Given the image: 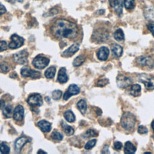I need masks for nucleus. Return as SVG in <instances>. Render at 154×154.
I'll return each instance as SVG.
<instances>
[{
  "label": "nucleus",
  "mask_w": 154,
  "mask_h": 154,
  "mask_svg": "<svg viewBox=\"0 0 154 154\" xmlns=\"http://www.w3.org/2000/svg\"><path fill=\"white\" fill-rule=\"evenodd\" d=\"M52 32L58 38H73L77 36L78 29L76 25L71 21L58 19L53 25Z\"/></svg>",
  "instance_id": "obj_1"
},
{
  "label": "nucleus",
  "mask_w": 154,
  "mask_h": 154,
  "mask_svg": "<svg viewBox=\"0 0 154 154\" xmlns=\"http://www.w3.org/2000/svg\"><path fill=\"white\" fill-rule=\"evenodd\" d=\"M120 123L125 129L131 130L135 125V118L132 113L125 112L122 116Z\"/></svg>",
  "instance_id": "obj_2"
},
{
  "label": "nucleus",
  "mask_w": 154,
  "mask_h": 154,
  "mask_svg": "<svg viewBox=\"0 0 154 154\" xmlns=\"http://www.w3.org/2000/svg\"><path fill=\"white\" fill-rule=\"evenodd\" d=\"M138 80L143 83L147 90L154 89V76L147 74H141L138 77Z\"/></svg>",
  "instance_id": "obj_3"
},
{
  "label": "nucleus",
  "mask_w": 154,
  "mask_h": 154,
  "mask_svg": "<svg viewBox=\"0 0 154 154\" xmlns=\"http://www.w3.org/2000/svg\"><path fill=\"white\" fill-rule=\"evenodd\" d=\"M49 63V59L42 55H38L32 61L34 66L38 69H43L46 67Z\"/></svg>",
  "instance_id": "obj_4"
},
{
  "label": "nucleus",
  "mask_w": 154,
  "mask_h": 154,
  "mask_svg": "<svg viewBox=\"0 0 154 154\" xmlns=\"http://www.w3.org/2000/svg\"><path fill=\"white\" fill-rule=\"evenodd\" d=\"M11 42L9 43V48L11 49H17L21 47L24 42V40L22 37L17 34H13L11 37Z\"/></svg>",
  "instance_id": "obj_5"
},
{
  "label": "nucleus",
  "mask_w": 154,
  "mask_h": 154,
  "mask_svg": "<svg viewBox=\"0 0 154 154\" xmlns=\"http://www.w3.org/2000/svg\"><path fill=\"white\" fill-rule=\"evenodd\" d=\"M132 83V80L129 77L123 75H119L117 77V84L120 88H126L131 85Z\"/></svg>",
  "instance_id": "obj_6"
},
{
  "label": "nucleus",
  "mask_w": 154,
  "mask_h": 154,
  "mask_svg": "<svg viewBox=\"0 0 154 154\" xmlns=\"http://www.w3.org/2000/svg\"><path fill=\"white\" fill-rule=\"evenodd\" d=\"M28 103L31 106H40L43 104V100L41 95L38 93H35L30 95L27 99Z\"/></svg>",
  "instance_id": "obj_7"
},
{
  "label": "nucleus",
  "mask_w": 154,
  "mask_h": 154,
  "mask_svg": "<svg viewBox=\"0 0 154 154\" xmlns=\"http://www.w3.org/2000/svg\"><path fill=\"white\" fill-rule=\"evenodd\" d=\"M109 3L116 14L120 16L123 11V0H109Z\"/></svg>",
  "instance_id": "obj_8"
},
{
  "label": "nucleus",
  "mask_w": 154,
  "mask_h": 154,
  "mask_svg": "<svg viewBox=\"0 0 154 154\" xmlns=\"http://www.w3.org/2000/svg\"><path fill=\"white\" fill-rule=\"evenodd\" d=\"M20 72H21V75L23 77L29 76L33 79H37V78H39L41 76V74L39 72L30 69L28 67H23L21 69Z\"/></svg>",
  "instance_id": "obj_9"
},
{
  "label": "nucleus",
  "mask_w": 154,
  "mask_h": 154,
  "mask_svg": "<svg viewBox=\"0 0 154 154\" xmlns=\"http://www.w3.org/2000/svg\"><path fill=\"white\" fill-rule=\"evenodd\" d=\"M28 55V52L25 50H23L14 54L13 56V59L16 63L19 64H23L27 61Z\"/></svg>",
  "instance_id": "obj_10"
},
{
  "label": "nucleus",
  "mask_w": 154,
  "mask_h": 154,
  "mask_svg": "<svg viewBox=\"0 0 154 154\" xmlns=\"http://www.w3.org/2000/svg\"><path fill=\"white\" fill-rule=\"evenodd\" d=\"M79 92L80 89L76 84H71L69 85L67 91L65 92L63 96V99L65 100H67L69 97H71V96L78 94V93H79Z\"/></svg>",
  "instance_id": "obj_11"
},
{
  "label": "nucleus",
  "mask_w": 154,
  "mask_h": 154,
  "mask_svg": "<svg viewBox=\"0 0 154 154\" xmlns=\"http://www.w3.org/2000/svg\"><path fill=\"white\" fill-rule=\"evenodd\" d=\"M30 140L28 137L25 136H22L19 138H17L14 143V149L15 151L17 152H19L23 146L27 143L28 142H29Z\"/></svg>",
  "instance_id": "obj_12"
},
{
  "label": "nucleus",
  "mask_w": 154,
  "mask_h": 154,
  "mask_svg": "<svg viewBox=\"0 0 154 154\" xmlns=\"http://www.w3.org/2000/svg\"><path fill=\"white\" fill-rule=\"evenodd\" d=\"M24 108L22 105H19L17 106L13 112V119L16 120L21 121L23 118Z\"/></svg>",
  "instance_id": "obj_13"
},
{
  "label": "nucleus",
  "mask_w": 154,
  "mask_h": 154,
  "mask_svg": "<svg viewBox=\"0 0 154 154\" xmlns=\"http://www.w3.org/2000/svg\"><path fill=\"white\" fill-rule=\"evenodd\" d=\"M109 53V51L108 48H107L106 47L103 46L99 49L97 53V57L99 60L101 61H105L108 58Z\"/></svg>",
  "instance_id": "obj_14"
},
{
  "label": "nucleus",
  "mask_w": 154,
  "mask_h": 154,
  "mask_svg": "<svg viewBox=\"0 0 154 154\" xmlns=\"http://www.w3.org/2000/svg\"><path fill=\"white\" fill-rule=\"evenodd\" d=\"M79 49V44H73L70 47H69L67 49L65 50L63 53V55L66 57H69L72 56L75 52H76Z\"/></svg>",
  "instance_id": "obj_15"
},
{
  "label": "nucleus",
  "mask_w": 154,
  "mask_h": 154,
  "mask_svg": "<svg viewBox=\"0 0 154 154\" xmlns=\"http://www.w3.org/2000/svg\"><path fill=\"white\" fill-rule=\"evenodd\" d=\"M37 125L38 127H39V128L44 132H48L51 131V124L46 120H40L37 123Z\"/></svg>",
  "instance_id": "obj_16"
},
{
  "label": "nucleus",
  "mask_w": 154,
  "mask_h": 154,
  "mask_svg": "<svg viewBox=\"0 0 154 154\" xmlns=\"http://www.w3.org/2000/svg\"><path fill=\"white\" fill-rule=\"evenodd\" d=\"M58 81L60 83H66L68 80V76L66 73V69L65 67H61L58 72Z\"/></svg>",
  "instance_id": "obj_17"
},
{
  "label": "nucleus",
  "mask_w": 154,
  "mask_h": 154,
  "mask_svg": "<svg viewBox=\"0 0 154 154\" xmlns=\"http://www.w3.org/2000/svg\"><path fill=\"white\" fill-rule=\"evenodd\" d=\"M111 51L115 57L119 58L123 54V48L119 45L114 44L111 46Z\"/></svg>",
  "instance_id": "obj_18"
},
{
  "label": "nucleus",
  "mask_w": 154,
  "mask_h": 154,
  "mask_svg": "<svg viewBox=\"0 0 154 154\" xmlns=\"http://www.w3.org/2000/svg\"><path fill=\"white\" fill-rule=\"evenodd\" d=\"M137 63L138 64H139L140 66H150V64H153V61L152 60V59L147 58V57H138L137 59Z\"/></svg>",
  "instance_id": "obj_19"
},
{
  "label": "nucleus",
  "mask_w": 154,
  "mask_h": 154,
  "mask_svg": "<svg viewBox=\"0 0 154 154\" xmlns=\"http://www.w3.org/2000/svg\"><path fill=\"white\" fill-rule=\"evenodd\" d=\"M61 126H62V128H63L64 133L67 135L69 136V135H72L74 134L73 128L72 126L66 124L65 122H61Z\"/></svg>",
  "instance_id": "obj_20"
},
{
  "label": "nucleus",
  "mask_w": 154,
  "mask_h": 154,
  "mask_svg": "<svg viewBox=\"0 0 154 154\" xmlns=\"http://www.w3.org/2000/svg\"><path fill=\"white\" fill-rule=\"evenodd\" d=\"M140 92H141V86L138 84H134L132 85L129 90L130 94L135 97L138 96L140 94Z\"/></svg>",
  "instance_id": "obj_21"
},
{
  "label": "nucleus",
  "mask_w": 154,
  "mask_h": 154,
  "mask_svg": "<svg viewBox=\"0 0 154 154\" xmlns=\"http://www.w3.org/2000/svg\"><path fill=\"white\" fill-rule=\"evenodd\" d=\"M136 151V147L130 141H127L125 145L124 152L125 153H134Z\"/></svg>",
  "instance_id": "obj_22"
},
{
  "label": "nucleus",
  "mask_w": 154,
  "mask_h": 154,
  "mask_svg": "<svg viewBox=\"0 0 154 154\" xmlns=\"http://www.w3.org/2000/svg\"><path fill=\"white\" fill-rule=\"evenodd\" d=\"M114 37L115 40L118 42H121L122 40H124L125 35L123 30L120 28L117 29L114 33Z\"/></svg>",
  "instance_id": "obj_23"
},
{
  "label": "nucleus",
  "mask_w": 154,
  "mask_h": 154,
  "mask_svg": "<svg viewBox=\"0 0 154 154\" xmlns=\"http://www.w3.org/2000/svg\"><path fill=\"white\" fill-rule=\"evenodd\" d=\"M77 107L82 114H84L86 112L87 106L86 102L83 99L80 100L77 103Z\"/></svg>",
  "instance_id": "obj_24"
},
{
  "label": "nucleus",
  "mask_w": 154,
  "mask_h": 154,
  "mask_svg": "<svg viewBox=\"0 0 154 154\" xmlns=\"http://www.w3.org/2000/svg\"><path fill=\"white\" fill-rule=\"evenodd\" d=\"M56 72V68L54 66H51L46 69L45 72V75L47 78L52 79L54 77Z\"/></svg>",
  "instance_id": "obj_25"
},
{
  "label": "nucleus",
  "mask_w": 154,
  "mask_h": 154,
  "mask_svg": "<svg viewBox=\"0 0 154 154\" xmlns=\"http://www.w3.org/2000/svg\"><path fill=\"white\" fill-rule=\"evenodd\" d=\"M64 117L65 118V119L70 123L73 122L75 120V117L74 114L73 113V112L71 110H67L66 111L64 114Z\"/></svg>",
  "instance_id": "obj_26"
},
{
  "label": "nucleus",
  "mask_w": 154,
  "mask_h": 154,
  "mask_svg": "<svg viewBox=\"0 0 154 154\" xmlns=\"http://www.w3.org/2000/svg\"><path fill=\"white\" fill-rule=\"evenodd\" d=\"M144 16L147 20L154 22V9L153 8L146 9L144 12Z\"/></svg>",
  "instance_id": "obj_27"
},
{
  "label": "nucleus",
  "mask_w": 154,
  "mask_h": 154,
  "mask_svg": "<svg viewBox=\"0 0 154 154\" xmlns=\"http://www.w3.org/2000/svg\"><path fill=\"white\" fill-rule=\"evenodd\" d=\"M13 112V106L11 105H7L4 107L2 113L4 116L7 118H10L12 116Z\"/></svg>",
  "instance_id": "obj_28"
},
{
  "label": "nucleus",
  "mask_w": 154,
  "mask_h": 154,
  "mask_svg": "<svg viewBox=\"0 0 154 154\" xmlns=\"http://www.w3.org/2000/svg\"><path fill=\"white\" fill-rule=\"evenodd\" d=\"M85 60V57L84 55H79L77 57H76L75 58V60H73V65L74 66H76V67L79 66H81L84 62Z\"/></svg>",
  "instance_id": "obj_29"
},
{
  "label": "nucleus",
  "mask_w": 154,
  "mask_h": 154,
  "mask_svg": "<svg viewBox=\"0 0 154 154\" xmlns=\"http://www.w3.org/2000/svg\"><path fill=\"white\" fill-rule=\"evenodd\" d=\"M97 135V133L93 129H88L87 130L83 135V137L85 138L96 137Z\"/></svg>",
  "instance_id": "obj_30"
},
{
  "label": "nucleus",
  "mask_w": 154,
  "mask_h": 154,
  "mask_svg": "<svg viewBox=\"0 0 154 154\" xmlns=\"http://www.w3.org/2000/svg\"><path fill=\"white\" fill-rule=\"evenodd\" d=\"M135 0H124V5L127 10H131L134 8Z\"/></svg>",
  "instance_id": "obj_31"
},
{
  "label": "nucleus",
  "mask_w": 154,
  "mask_h": 154,
  "mask_svg": "<svg viewBox=\"0 0 154 154\" xmlns=\"http://www.w3.org/2000/svg\"><path fill=\"white\" fill-rule=\"evenodd\" d=\"M0 152L2 153H8L10 152V147L4 143H0Z\"/></svg>",
  "instance_id": "obj_32"
},
{
  "label": "nucleus",
  "mask_w": 154,
  "mask_h": 154,
  "mask_svg": "<svg viewBox=\"0 0 154 154\" xmlns=\"http://www.w3.org/2000/svg\"><path fill=\"white\" fill-rule=\"evenodd\" d=\"M51 138L54 140H61L63 138V136L60 132L58 131H54L51 134Z\"/></svg>",
  "instance_id": "obj_33"
},
{
  "label": "nucleus",
  "mask_w": 154,
  "mask_h": 154,
  "mask_svg": "<svg viewBox=\"0 0 154 154\" xmlns=\"http://www.w3.org/2000/svg\"><path fill=\"white\" fill-rule=\"evenodd\" d=\"M96 142H97V140H96V139H93V140H91L88 141L86 143V144L85 145V147H84L85 149L86 150L91 149V148H93V147L95 146Z\"/></svg>",
  "instance_id": "obj_34"
},
{
  "label": "nucleus",
  "mask_w": 154,
  "mask_h": 154,
  "mask_svg": "<svg viewBox=\"0 0 154 154\" xmlns=\"http://www.w3.org/2000/svg\"><path fill=\"white\" fill-rule=\"evenodd\" d=\"M62 95V91L61 90H54L52 93V98L54 100H58L61 98V96Z\"/></svg>",
  "instance_id": "obj_35"
},
{
  "label": "nucleus",
  "mask_w": 154,
  "mask_h": 154,
  "mask_svg": "<svg viewBox=\"0 0 154 154\" xmlns=\"http://www.w3.org/2000/svg\"><path fill=\"white\" fill-rule=\"evenodd\" d=\"M148 132V130L147 128L143 125H140L138 128V132L140 134H146Z\"/></svg>",
  "instance_id": "obj_36"
},
{
  "label": "nucleus",
  "mask_w": 154,
  "mask_h": 154,
  "mask_svg": "<svg viewBox=\"0 0 154 154\" xmlns=\"http://www.w3.org/2000/svg\"><path fill=\"white\" fill-rule=\"evenodd\" d=\"M8 48L7 43L5 41L0 40V52L6 50Z\"/></svg>",
  "instance_id": "obj_37"
},
{
  "label": "nucleus",
  "mask_w": 154,
  "mask_h": 154,
  "mask_svg": "<svg viewBox=\"0 0 154 154\" xmlns=\"http://www.w3.org/2000/svg\"><path fill=\"white\" fill-rule=\"evenodd\" d=\"M108 82H109V81L107 79H100L99 81H98L97 85L99 87H104L108 83Z\"/></svg>",
  "instance_id": "obj_38"
},
{
  "label": "nucleus",
  "mask_w": 154,
  "mask_h": 154,
  "mask_svg": "<svg viewBox=\"0 0 154 154\" xmlns=\"http://www.w3.org/2000/svg\"><path fill=\"white\" fill-rule=\"evenodd\" d=\"M0 68L4 72H7L10 70V67L5 63H1L0 64Z\"/></svg>",
  "instance_id": "obj_39"
},
{
  "label": "nucleus",
  "mask_w": 154,
  "mask_h": 154,
  "mask_svg": "<svg viewBox=\"0 0 154 154\" xmlns=\"http://www.w3.org/2000/svg\"><path fill=\"white\" fill-rule=\"evenodd\" d=\"M114 148L117 150H119L121 149V148L122 147V143L121 142H119V141H117V142H115L114 144Z\"/></svg>",
  "instance_id": "obj_40"
},
{
  "label": "nucleus",
  "mask_w": 154,
  "mask_h": 154,
  "mask_svg": "<svg viewBox=\"0 0 154 154\" xmlns=\"http://www.w3.org/2000/svg\"><path fill=\"white\" fill-rule=\"evenodd\" d=\"M6 12L5 7L0 3V16Z\"/></svg>",
  "instance_id": "obj_41"
},
{
  "label": "nucleus",
  "mask_w": 154,
  "mask_h": 154,
  "mask_svg": "<svg viewBox=\"0 0 154 154\" xmlns=\"http://www.w3.org/2000/svg\"><path fill=\"white\" fill-rule=\"evenodd\" d=\"M149 29L150 31V32H152V35L154 36V25L153 24H149L147 26Z\"/></svg>",
  "instance_id": "obj_42"
},
{
  "label": "nucleus",
  "mask_w": 154,
  "mask_h": 154,
  "mask_svg": "<svg viewBox=\"0 0 154 154\" xmlns=\"http://www.w3.org/2000/svg\"><path fill=\"white\" fill-rule=\"evenodd\" d=\"M102 153H109V151L108 150V146H105L102 149Z\"/></svg>",
  "instance_id": "obj_43"
},
{
  "label": "nucleus",
  "mask_w": 154,
  "mask_h": 154,
  "mask_svg": "<svg viewBox=\"0 0 154 154\" xmlns=\"http://www.w3.org/2000/svg\"><path fill=\"white\" fill-rule=\"evenodd\" d=\"M5 106V102L3 100L0 99V109H4Z\"/></svg>",
  "instance_id": "obj_44"
},
{
  "label": "nucleus",
  "mask_w": 154,
  "mask_h": 154,
  "mask_svg": "<svg viewBox=\"0 0 154 154\" xmlns=\"http://www.w3.org/2000/svg\"><path fill=\"white\" fill-rule=\"evenodd\" d=\"M46 153V152H45V151H43L42 150H39L38 152H37V153Z\"/></svg>",
  "instance_id": "obj_45"
},
{
  "label": "nucleus",
  "mask_w": 154,
  "mask_h": 154,
  "mask_svg": "<svg viewBox=\"0 0 154 154\" xmlns=\"http://www.w3.org/2000/svg\"><path fill=\"white\" fill-rule=\"evenodd\" d=\"M152 129L154 130V120L152 122Z\"/></svg>",
  "instance_id": "obj_46"
},
{
  "label": "nucleus",
  "mask_w": 154,
  "mask_h": 154,
  "mask_svg": "<svg viewBox=\"0 0 154 154\" xmlns=\"http://www.w3.org/2000/svg\"><path fill=\"white\" fill-rule=\"evenodd\" d=\"M8 1H9V2H13V1H14V0H7Z\"/></svg>",
  "instance_id": "obj_47"
}]
</instances>
